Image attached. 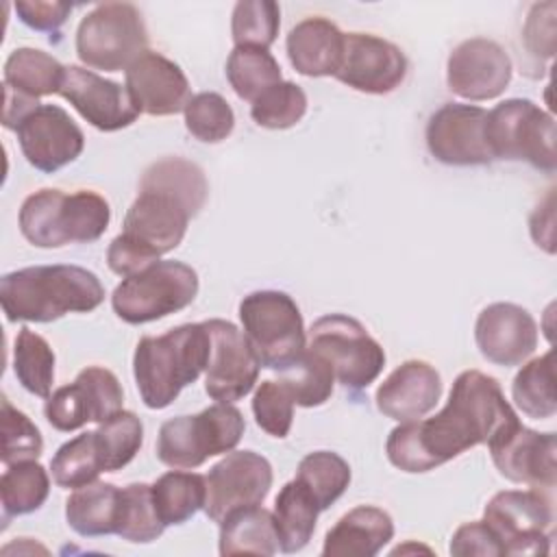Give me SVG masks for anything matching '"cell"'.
Segmentation results:
<instances>
[{
	"mask_svg": "<svg viewBox=\"0 0 557 557\" xmlns=\"http://www.w3.org/2000/svg\"><path fill=\"white\" fill-rule=\"evenodd\" d=\"M490 455L496 470L533 490H553L557 481V437L555 433H537L520 422L494 437Z\"/></svg>",
	"mask_w": 557,
	"mask_h": 557,
	"instance_id": "17",
	"label": "cell"
},
{
	"mask_svg": "<svg viewBox=\"0 0 557 557\" xmlns=\"http://www.w3.org/2000/svg\"><path fill=\"white\" fill-rule=\"evenodd\" d=\"M104 300L100 278L81 265H33L0 278V305L9 322H52L89 313Z\"/></svg>",
	"mask_w": 557,
	"mask_h": 557,
	"instance_id": "2",
	"label": "cell"
},
{
	"mask_svg": "<svg viewBox=\"0 0 557 557\" xmlns=\"http://www.w3.org/2000/svg\"><path fill=\"white\" fill-rule=\"evenodd\" d=\"M26 161L46 174L72 163L85 148V135L70 113L57 104H39L15 126Z\"/></svg>",
	"mask_w": 557,
	"mask_h": 557,
	"instance_id": "16",
	"label": "cell"
},
{
	"mask_svg": "<svg viewBox=\"0 0 557 557\" xmlns=\"http://www.w3.org/2000/svg\"><path fill=\"white\" fill-rule=\"evenodd\" d=\"M244 431L242 411L231 403H215L196 416L165 420L157 437V457L168 468L191 470L209 457L231 453Z\"/></svg>",
	"mask_w": 557,
	"mask_h": 557,
	"instance_id": "6",
	"label": "cell"
},
{
	"mask_svg": "<svg viewBox=\"0 0 557 557\" xmlns=\"http://www.w3.org/2000/svg\"><path fill=\"white\" fill-rule=\"evenodd\" d=\"M483 520L505 555H548L553 505L540 490H505L490 498Z\"/></svg>",
	"mask_w": 557,
	"mask_h": 557,
	"instance_id": "12",
	"label": "cell"
},
{
	"mask_svg": "<svg viewBox=\"0 0 557 557\" xmlns=\"http://www.w3.org/2000/svg\"><path fill=\"white\" fill-rule=\"evenodd\" d=\"M276 550L274 516L261 505L235 509L220 522V555H274Z\"/></svg>",
	"mask_w": 557,
	"mask_h": 557,
	"instance_id": "27",
	"label": "cell"
},
{
	"mask_svg": "<svg viewBox=\"0 0 557 557\" xmlns=\"http://www.w3.org/2000/svg\"><path fill=\"white\" fill-rule=\"evenodd\" d=\"M516 422L520 420L500 383L479 370H463L444 409L426 420L400 422L392 429L385 453L403 472H429L479 444H490Z\"/></svg>",
	"mask_w": 557,
	"mask_h": 557,
	"instance_id": "1",
	"label": "cell"
},
{
	"mask_svg": "<svg viewBox=\"0 0 557 557\" xmlns=\"http://www.w3.org/2000/svg\"><path fill=\"white\" fill-rule=\"evenodd\" d=\"M257 426L272 437H287L294 422V398L281 381H263L252 396Z\"/></svg>",
	"mask_w": 557,
	"mask_h": 557,
	"instance_id": "45",
	"label": "cell"
},
{
	"mask_svg": "<svg viewBox=\"0 0 557 557\" xmlns=\"http://www.w3.org/2000/svg\"><path fill=\"white\" fill-rule=\"evenodd\" d=\"M50 492V479L37 459L7 466L0 476V498L4 520L37 511Z\"/></svg>",
	"mask_w": 557,
	"mask_h": 557,
	"instance_id": "34",
	"label": "cell"
},
{
	"mask_svg": "<svg viewBox=\"0 0 557 557\" xmlns=\"http://www.w3.org/2000/svg\"><path fill=\"white\" fill-rule=\"evenodd\" d=\"M296 481L311 494L320 511L329 509L350 483V466L331 450H315L300 459Z\"/></svg>",
	"mask_w": 557,
	"mask_h": 557,
	"instance_id": "35",
	"label": "cell"
},
{
	"mask_svg": "<svg viewBox=\"0 0 557 557\" xmlns=\"http://www.w3.org/2000/svg\"><path fill=\"white\" fill-rule=\"evenodd\" d=\"M479 352L496 366H520L537 348V324L533 315L513 302L487 305L474 324Z\"/></svg>",
	"mask_w": 557,
	"mask_h": 557,
	"instance_id": "21",
	"label": "cell"
},
{
	"mask_svg": "<svg viewBox=\"0 0 557 557\" xmlns=\"http://www.w3.org/2000/svg\"><path fill=\"white\" fill-rule=\"evenodd\" d=\"M487 111L476 104L448 102L426 124V148L444 165H485L492 150L485 135Z\"/></svg>",
	"mask_w": 557,
	"mask_h": 557,
	"instance_id": "14",
	"label": "cell"
},
{
	"mask_svg": "<svg viewBox=\"0 0 557 557\" xmlns=\"http://www.w3.org/2000/svg\"><path fill=\"white\" fill-rule=\"evenodd\" d=\"M440 396V372L426 361L409 359L379 385L376 407L396 422H411L435 409Z\"/></svg>",
	"mask_w": 557,
	"mask_h": 557,
	"instance_id": "23",
	"label": "cell"
},
{
	"mask_svg": "<svg viewBox=\"0 0 557 557\" xmlns=\"http://www.w3.org/2000/svg\"><path fill=\"white\" fill-rule=\"evenodd\" d=\"M407 76L405 52L370 33H344L342 63L335 78L363 94H389Z\"/></svg>",
	"mask_w": 557,
	"mask_h": 557,
	"instance_id": "18",
	"label": "cell"
},
{
	"mask_svg": "<svg viewBox=\"0 0 557 557\" xmlns=\"http://www.w3.org/2000/svg\"><path fill=\"white\" fill-rule=\"evenodd\" d=\"M152 500L165 527L183 524L205 509L207 481L198 472L170 470L152 483Z\"/></svg>",
	"mask_w": 557,
	"mask_h": 557,
	"instance_id": "31",
	"label": "cell"
},
{
	"mask_svg": "<svg viewBox=\"0 0 557 557\" xmlns=\"http://www.w3.org/2000/svg\"><path fill=\"white\" fill-rule=\"evenodd\" d=\"M239 320L261 368L283 372L307 348L300 309L285 292L261 289L244 296Z\"/></svg>",
	"mask_w": 557,
	"mask_h": 557,
	"instance_id": "7",
	"label": "cell"
},
{
	"mask_svg": "<svg viewBox=\"0 0 557 557\" xmlns=\"http://www.w3.org/2000/svg\"><path fill=\"white\" fill-rule=\"evenodd\" d=\"M450 553L457 557H470V555L500 557V555H505L500 540L487 527L485 520L461 524L450 540Z\"/></svg>",
	"mask_w": 557,
	"mask_h": 557,
	"instance_id": "49",
	"label": "cell"
},
{
	"mask_svg": "<svg viewBox=\"0 0 557 557\" xmlns=\"http://www.w3.org/2000/svg\"><path fill=\"white\" fill-rule=\"evenodd\" d=\"M287 57L302 76H335L342 52L344 33L326 17H307L287 35Z\"/></svg>",
	"mask_w": 557,
	"mask_h": 557,
	"instance_id": "24",
	"label": "cell"
},
{
	"mask_svg": "<svg viewBox=\"0 0 557 557\" xmlns=\"http://www.w3.org/2000/svg\"><path fill=\"white\" fill-rule=\"evenodd\" d=\"M20 231L37 248L89 244L104 235L111 222L109 202L89 189L65 194L39 189L20 207Z\"/></svg>",
	"mask_w": 557,
	"mask_h": 557,
	"instance_id": "5",
	"label": "cell"
},
{
	"mask_svg": "<svg viewBox=\"0 0 557 557\" xmlns=\"http://www.w3.org/2000/svg\"><path fill=\"white\" fill-rule=\"evenodd\" d=\"M511 59L494 39L472 37L453 48L446 63V83L459 98L481 102L498 98L511 81Z\"/></svg>",
	"mask_w": 557,
	"mask_h": 557,
	"instance_id": "19",
	"label": "cell"
},
{
	"mask_svg": "<svg viewBox=\"0 0 557 557\" xmlns=\"http://www.w3.org/2000/svg\"><path fill=\"white\" fill-rule=\"evenodd\" d=\"M126 89L137 109L148 115H176L185 111L189 102V81L178 63L172 59L146 50L137 61L128 65Z\"/></svg>",
	"mask_w": 557,
	"mask_h": 557,
	"instance_id": "22",
	"label": "cell"
},
{
	"mask_svg": "<svg viewBox=\"0 0 557 557\" xmlns=\"http://www.w3.org/2000/svg\"><path fill=\"white\" fill-rule=\"evenodd\" d=\"M13 372L26 392L39 398L50 396L54 383V350L28 326H22L15 337Z\"/></svg>",
	"mask_w": 557,
	"mask_h": 557,
	"instance_id": "36",
	"label": "cell"
},
{
	"mask_svg": "<svg viewBox=\"0 0 557 557\" xmlns=\"http://www.w3.org/2000/svg\"><path fill=\"white\" fill-rule=\"evenodd\" d=\"M0 426H2L0 459L4 466L39 459V455L44 453V440L39 429L24 411L15 409L7 398H2Z\"/></svg>",
	"mask_w": 557,
	"mask_h": 557,
	"instance_id": "44",
	"label": "cell"
},
{
	"mask_svg": "<svg viewBox=\"0 0 557 557\" xmlns=\"http://www.w3.org/2000/svg\"><path fill=\"white\" fill-rule=\"evenodd\" d=\"M281 9L272 0H242L233 9L231 35L235 46L270 48L278 35Z\"/></svg>",
	"mask_w": 557,
	"mask_h": 557,
	"instance_id": "41",
	"label": "cell"
},
{
	"mask_svg": "<svg viewBox=\"0 0 557 557\" xmlns=\"http://www.w3.org/2000/svg\"><path fill=\"white\" fill-rule=\"evenodd\" d=\"M485 135L494 159L524 161L546 174L555 172V120L529 98H509L487 111Z\"/></svg>",
	"mask_w": 557,
	"mask_h": 557,
	"instance_id": "10",
	"label": "cell"
},
{
	"mask_svg": "<svg viewBox=\"0 0 557 557\" xmlns=\"http://www.w3.org/2000/svg\"><path fill=\"white\" fill-rule=\"evenodd\" d=\"M139 189H157L181 200L196 215L209 196V183L200 165L183 157H163L148 165L139 178Z\"/></svg>",
	"mask_w": 557,
	"mask_h": 557,
	"instance_id": "28",
	"label": "cell"
},
{
	"mask_svg": "<svg viewBox=\"0 0 557 557\" xmlns=\"http://www.w3.org/2000/svg\"><path fill=\"white\" fill-rule=\"evenodd\" d=\"M320 507L311 498V494L294 479L285 483L274 500V524L278 535V550L298 553L302 550L318 522Z\"/></svg>",
	"mask_w": 557,
	"mask_h": 557,
	"instance_id": "29",
	"label": "cell"
},
{
	"mask_svg": "<svg viewBox=\"0 0 557 557\" xmlns=\"http://www.w3.org/2000/svg\"><path fill=\"white\" fill-rule=\"evenodd\" d=\"M307 113V94L300 85L292 81H281L265 89L252 104L250 115L252 120L272 131L292 128L302 120Z\"/></svg>",
	"mask_w": 557,
	"mask_h": 557,
	"instance_id": "42",
	"label": "cell"
},
{
	"mask_svg": "<svg viewBox=\"0 0 557 557\" xmlns=\"http://www.w3.org/2000/svg\"><path fill=\"white\" fill-rule=\"evenodd\" d=\"M52 479L59 487L76 490L94 483L100 472H104L100 448L96 442V431L76 435L74 440L59 446L50 461Z\"/></svg>",
	"mask_w": 557,
	"mask_h": 557,
	"instance_id": "38",
	"label": "cell"
},
{
	"mask_svg": "<svg viewBox=\"0 0 557 557\" xmlns=\"http://www.w3.org/2000/svg\"><path fill=\"white\" fill-rule=\"evenodd\" d=\"M211 335V357L205 376V392L218 403H235L252 392L259 379V359L239 331L228 320H207Z\"/></svg>",
	"mask_w": 557,
	"mask_h": 557,
	"instance_id": "15",
	"label": "cell"
},
{
	"mask_svg": "<svg viewBox=\"0 0 557 557\" xmlns=\"http://www.w3.org/2000/svg\"><path fill=\"white\" fill-rule=\"evenodd\" d=\"M226 78L233 91L246 100L255 102L265 89L281 83V65L265 48L235 46L226 59Z\"/></svg>",
	"mask_w": 557,
	"mask_h": 557,
	"instance_id": "33",
	"label": "cell"
},
{
	"mask_svg": "<svg viewBox=\"0 0 557 557\" xmlns=\"http://www.w3.org/2000/svg\"><path fill=\"white\" fill-rule=\"evenodd\" d=\"M191 211L170 194L139 189L124 215L122 233L109 244L107 263L120 276L137 274L174 250L187 231Z\"/></svg>",
	"mask_w": 557,
	"mask_h": 557,
	"instance_id": "4",
	"label": "cell"
},
{
	"mask_svg": "<svg viewBox=\"0 0 557 557\" xmlns=\"http://www.w3.org/2000/svg\"><path fill=\"white\" fill-rule=\"evenodd\" d=\"M205 481V513L220 524L231 511L265 500L272 487V466L255 450H231L209 470Z\"/></svg>",
	"mask_w": 557,
	"mask_h": 557,
	"instance_id": "13",
	"label": "cell"
},
{
	"mask_svg": "<svg viewBox=\"0 0 557 557\" xmlns=\"http://www.w3.org/2000/svg\"><path fill=\"white\" fill-rule=\"evenodd\" d=\"M63 74L65 65L37 48H15L4 63V85L35 100L59 94Z\"/></svg>",
	"mask_w": 557,
	"mask_h": 557,
	"instance_id": "30",
	"label": "cell"
},
{
	"mask_svg": "<svg viewBox=\"0 0 557 557\" xmlns=\"http://www.w3.org/2000/svg\"><path fill=\"white\" fill-rule=\"evenodd\" d=\"M211 335L205 322L181 324L163 335H146L133 355V374L148 409H165L181 389L191 385L209 366Z\"/></svg>",
	"mask_w": 557,
	"mask_h": 557,
	"instance_id": "3",
	"label": "cell"
},
{
	"mask_svg": "<svg viewBox=\"0 0 557 557\" xmlns=\"http://www.w3.org/2000/svg\"><path fill=\"white\" fill-rule=\"evenodd\" d=\"M13 9L28 28L41 33H57L72 13V4L46 0H20Z\"/></svg>",
	"mask_w": 557,
	"mask_h": 557,
	"instance_id": "50",
	"label": "cell"
},
{
	"mask_svg": "<svg viewBox=\"0 0 557 557\" xmlns=\"http://www.w3.org/2000/svg\"><path fill=\"white\" fill-rule=\"evenodd\" d=\"M278 381L292 394L294 405L320 407L333 394L335 374L331 363L307 346L305 352L289 368L281 372Z\"/></svg>",
	"mask_w": 557,
	"mask_h": 557,
	"instance_id": "37",
	"label": "cell"
},
{
	"mask_svg": "<svg viewBox=\"0 0 557 557\" xmlns=\"http://www.w3.org/2000/svg\"><path fill=\"white\" fill-rule=\"evenodd\" d=\"M555 2H542L533 4L524 28H522V41L531 57L535 59H553L555 54Z\"/></svg>",
	"mask_w": 557,
	"mask_h": 557,
	"instance_id": "48",
	"label": "cell"
},
{
	"mask_svg": "<svg viewBox=\"0 0 557 557\" xmlns=\"http://www.w3.org/2000/svg\"><path fill=\"white\" fill-rule=\"evenodd\" d=\"M35 107H39V102L35 98H28L11 87L4 85V111H2V124L4 128L15 131V126L20 124V120L30 113Z\"/></svg>",
	"mask_w": 557,
	"mask_h": 557,
	"instance_id": "51",
	"label": "cell"
},
{
	"mask_svg": "<svg viewBox=\"0 0 557 557\" xmlns=\"http://www.w3.org/2000/svg\"><path fill=\"white\" fill-rule=\"evenodd\" d=\"M122 487L94 481L76 487L65 503L67 524L83 537H100L117 531Z\"/></svg>",
	"mask_w": 557,
	"mask_h": 557,
	"instance_id": "26",
	"label": "cell"
},
{
	"mask_svg": "<svg viewBox=\"0 0 557 557\" xmlns=\"http://www.w3.org/2000/svg\"><path fill=\"white\" fill-rule=\"evenodd\" d=\"M309 348L331 363L335 381L348 389L368 387L385 366L383 346L346 313L318 318L309 331Z\"/></svg>",
	"mask_w": 557,
	"mask_h": 557,
	"instance_id": "11",
	"label": "cell"
},
{
	"mask_svg": "<svg viewBox=\"0 0 557 557\" xmlns=\"http://www.w3.org/2000/svg\"><path fill=\"white\" fill-rule=\"evenodd\" d=\"M46 420L63 433L76 431L87 422H94V413H91V405L87 398L85 387L74 379V383L63 385L59 389H54L44 407Z\"/></svg>",
	"mask_w": 557,
	"mask_h": 557,
	"instance_id": "46",
	"label": "cell"
},
{
	"mask_svg": "<svg viewBox=\"0 0 557 557\" xmlns=\"http://www.w3.org/2000/svg\"><path fill=\"white\" fill-rule=\"evenodd\" d=\"M183 113L187 131L205 144H218L235 128V113L231 104L215 91H200L191 96Z\"/></svg>",
	"mask_w": 557,
	"mask_h": 557,
	"instance_id": "43",
	"label": "cell"
},
{
	"mask_svg": "<svg viewBox=\"0 0 557 557\" xmlns=\"http://www.w3.org/2000/svg\"><path fill=\"white\" fill-rule=\"evenodd\" d=\"M76 381L87 392L94 422L100 424V422L109 420L113 413L122 411L124 392H122L117 376L111 370L100 368V366H87L85 370L78 372Z\"/></svg>",
	"mask_w": 557,
	"mask_h": 557,
	"instance_id": "47",
	"label": "cell"
},
{
	"mask_svg": "<svg viewBox=\"0 0 557 557\" xmlns=\"http://www.w3.org/2000/svg\"><path fill=\"white\" fill-rule=\"evenodd\" d=\"M163 531H165V524L157 513V507L152 500V485L131 483L122 487L115 535L133 544H148L157 540Z\"/></svg>",
	"mask_w": 557,
	"mask_h": 557,
	"instance_id": "39",
	"label": "cell"
},
{
	"mask_svg": "<svg viewBox=\"0 0 557 557\" xmlns=\"http://www.w3.org/2000/svg\"><path fill=\"white\" fill-rule=\"evenodd\" d=\"M198 274L183 261H154L122 278L113 289L111 307L128 324H146L176 313L194 302Z\"/></svg>",
	"mask_w": 557,
	"mask_h": 557,
	"instance_id": "9",
	"label": "cell"
},
{
	"mask_svg": "<svg viewBox=\"0 0 557 557\" xmlns=\"http://www.w3.org/2000/svg\"><path fill=\"white\" fill-rule=\"evenodd\" d=\"M104 472H117L128 466L144 444V424L133 411H117L96 429Z\"/></svg>",
	"mask_w": 557,
	"mask_h": 557,
	"instance_id": "40",
	"label": "cell"
},
{
	"mask_svg": "<svg viewBox=\"0 0 557 557\" xmlns=\"http://www.w3.org/2000/svg\"><path fill=\"white\" fill-rule=\"evenodd\" d=\"M146 50L148 30L131 2L98 4L78 24L76 54L91 70L126 72Z\"/></svg>",
	"mask_w": 557,
	"mask_h": 557,
	"instance_id": "8",
	"label": "cell"
},
{
	"mask_svg": "<svg viewBox=\"0 0 557 557\" xmlns=\"http://www.w3.org/2000/svg\"><path fill=\"white\" fill-rule=\"evenodd\" d=\"M394 537V522L387 511L359 505L344 513L326 533L324 557H372Z\"/></svg>",
	"mask_w": 557,
	"mask_h": 557,
	"instance_id": "25",
	"label": "cell"
},
{
	"mask_svg": "<svg viewBox=\"0 0 557 557\" xmlns=\"http://www.w3.org/2000/svg\"><path fill=\"white\" fill-rule=\"evenodd\" d=\"M59 94L83 120L104 133L131 126L141 113L126 87L81 65H65Z\"/></svg>",
	"mask_w": 557,
	"mask_h": 557,
	"instance_id": "20",
	"label": "cell"
},
{
	"mask_svg": "<svg viewBox=\"0 0 557 557\" xmlns=\"http://www.w3.org/2000/svg\"><path fill=\"white\" fill-rule=\"evenodd\" d=\"M553 359H555L553 350L531 359L527 366L520 368L511 385V396L518 409L533 420L553 418L557 411Z\"/></svg>",
	"mask_w": 557,
	"mask_h": 557,
	"instance_id": "32",
	"label": "cell"
}]
</instances>
